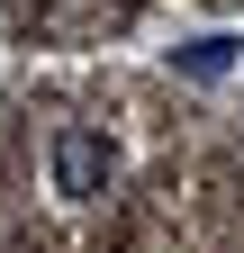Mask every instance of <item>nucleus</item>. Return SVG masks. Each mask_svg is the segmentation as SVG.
I'll return each mask as SVG.
<instances>
[{"instance_id":"1","label":"nucleus","mask_w":244,"mask_h":253,"mask_svg":"<svg viewBox=\"0 0 244 253\" xmlns=\"http://www.w3.org/2000/svg\"><path fill=\"white\" fill-rule=\"evenodd\" d=\"M54 190H64V199H100L109 190V136L64 126V136H54Z\"/></svg>"},{"instance_id":"2","label":"nucleus","mask_w":244,"mask_h":253,"mask_svg":"<svg viewBox=\"0 0 244 253\" xmlns=\"http://www.w3.org/2000/svg\"><path fill=\"white\" fill-rule=\"evenodd\" d=\"M181 73H190V82L235 73V37H199V45H181Z\"/></svg>"}]
</instances>
